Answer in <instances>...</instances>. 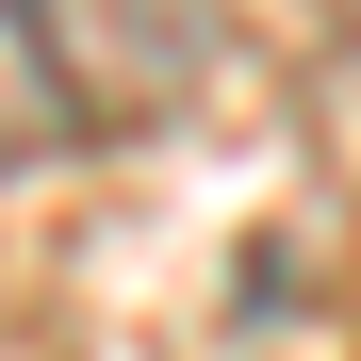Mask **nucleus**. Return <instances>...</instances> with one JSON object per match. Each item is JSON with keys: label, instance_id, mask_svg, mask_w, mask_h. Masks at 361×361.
<instances>
[{"label": "nucleus", "instance_id": "f257e3e1", "mask_svg": "<svg viewBox=\"0 0 361 361\" xmlns=\"http://www.w3.org/2000/svg\"><path fill=\"white\" fill-rule=\"evenodd\" d=\"M17 49V148H99V132H164L214 82V0H0Z\"/></svg>", "mask_w": 361, "mask_h": 361}]
</instances>
